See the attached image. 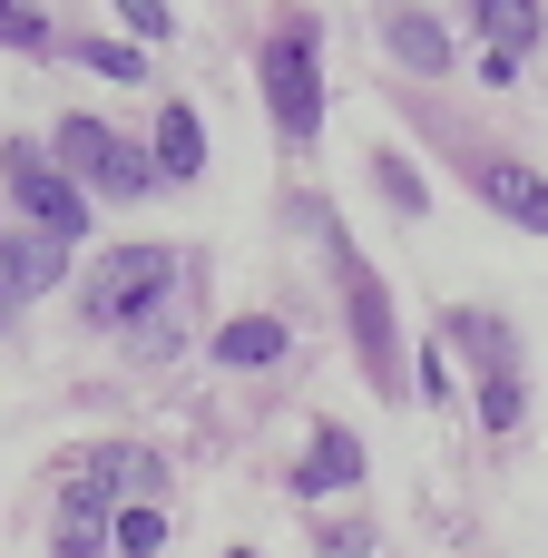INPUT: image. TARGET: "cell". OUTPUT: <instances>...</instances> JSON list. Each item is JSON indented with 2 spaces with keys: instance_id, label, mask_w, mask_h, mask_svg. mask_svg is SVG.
<instances>
[{
  "instance_id": "cell-10",
  "label": "cell",
  "mask_w": 548,
  "mask_h": 558,
  "mask_svg": "<svg viewBox=\"0 0 548 558\" xmlns=\"http://www.w3.org/2000/svg\"><path fill=\"white\" fill-rule=\"evenodd\" d=\"M471 10H480V29H490V49H510V59H529V49H539V0H471Z\"/></svg>"
},
{
  "instance_id": "cell-5",
  "label": "cell",
  "mask_w": 548,
  "mask_h": 558,
  "mask_svg": "<svg viewBox=\"0 0 548 558\" xmlns=\"http://www.w3.org/2000/svg\"><path fill=\"white\" fill-rule=\"evenodd\" d=\"M353 481H363V441H353L343 422H324L314 451L294 461V500H324V490H353Z\"/></svg>"
},
{
  "instance_id": "cell-21",
  "label": "cell",
  "mask_w": 548,
  "mask_h": 558,
  "mask_svg": "<svg viewBox=\"0 0 548 558\" xmlns=\"http://www.w3.org/2000/svg\"><path fill=\"white\" fill-rule=\"evenodd\" d=\"M98 549V520H78V510H69V530H59V558H88Z\"/></svg>"
},
{
  "instance_id": "cell-14",
  "label": "cell",
  "mask_w": 548,
  "mask_h": 558,
  "mask_svg": "<svg viewBox=\"0 0 548 558\" xmlns=\"http://www.w3.org/2000/svg\"><path fill=\"white\" fill-rule=\"evenodd\" d=\"M0 255H10V275H20V294H49V284H59V255H69V245H49V235L10 245V235H0Z\"/></svg>"
},
{
  "instance_id": "cell-13",
  "label": "cell",
  "mask_w": 548,
  "mask_h": 558,
  "mask_svg": "<svg viewBox=\"0 0 548 558\" xmlns=\"http://www.w3.org/2000/svg\"><path fill=\"white\" fill-rule=\"evenodd\" d=\"M147 186H157V157H137V137H118L98 167V196H147Z\"/></svg>"
},
{
  "instance_id": "cell-3",
  "label": "cell",
  "mask_w": 548,
  "mask_h": 558,
  "mask_svg": "<svg viewBox=\"0 0 548 558\" xmlns=\"http://www.w3.org/2000/svg\"><path fill=\"white\" fill-rule=\"evenodd\" d=\"M0 177H10V206L49 235V245H78L88 235V186L69 167H49L39 147H0Z\"/></svg>"
},
{
  "instance_id": "cell-17",
  "label": "cell",
  "mask_w": 548,
  "mask_h": 558,
  "mask_svg": "<svg viewBox=\"0 0 548 558\" xmlns=\"http://www.w3.org/2000/svg\"><path fill=\"white\" fill-rule=\"evenodd\" d=\"M480 422H490V432H520V373H510V363L480 373Z\"/></svg>"
},
{
  "instance_id": "cell-15",
  "label": "cell",
  "mask_w": 548,
  "mask_h": 558,
  "mask_svg": "<svg viewBox=\"0 0 548 558\" xmlns=\"http://www.w3.org/2000/svg\"><path fill=\"white\" fill-rule=\"evenodd\" d=\"M108 549H118V558H157V549H167V520H157V510H137V500H127V510H118V520H108Z\"/></svg>"
},
{
  "instance_id": "cell-7",
  "label": "cell",
  "mask_w": 548,
  "mask_h": 558,
  "mask_svg": "<svg viewBox=\"0 0 548 558\" xmlns=\"http://www.w3.org/2000/svg\"><path fill=\"white\" fill-rule=\"evenodd\" d=\"M294 353V333L275 324V314H235V324H216V363L226 373H265V363H284Z\"/></svg>"
},
{
  "instance_id": "cell-9",
  "label": "cell",
  "mask_w": 548,
  "mask_h": 558,
  "mask_svg": "<svg viewBox=\"0 0 548 558\" xmlns=\"http://www.w3.org/2000/svg\"><path fill=\"white\" fill-rule=\"evenodd\" d=\"M382 39H392V59H402V69H422V78H431V69H451V29H441V20H422V10H392V29H382Z\"/></svg>"
},
{
  "instance_id": "cell-18",
  "label": "cell",
  "mask_w": 548,
  "mask_h": 558,
  "mask_svg": "<svg viewBox=\"0 0 548 558\" xmlns=\"http://www.w3.org/2000/svg\"><path fill=\"white\" fill-rule=\"evenodd\" d=\"M373 177H382V196H392L402 216H422V206H431V196H422V177H412V167H402L392 147H373Z\"/></svg>"
},
{
  "instance_id": "cell-6",
  "label": "cell",
  "mask_w": 548,
  "mask_h": 558,
  "mask_svg": "<svg viewBox=\"0 0 548 558\" xmlns=\"http://www.w3.org/2000/svg\"><path fill=\"white\" fill-rule=\"evenodd\" d=\"M353 343H363V363H373V383L392 392V294H382V275H353Z\"/></svg>"
},
{
  "instance_id": "cell-16",
  "label": "cell",
  "mask_w": 548,
  "mask_h": 558,
  "mask_svg": "<svg viewBox=\"0 0 548 558\" xmlns=\"http://www.w3.org/2000/svg\"><path fill=\"white\" fill-rule=\"evenodd\" d=\"M69 59H78V69H98V78H147V59H137V39H78Z\"/></svg>"
},
{
  "instance_id": "cell-8",
  "label": "cell",
  "mask_w": 548,
  "mask_h": 558,
  "mask_svg": "<svg viewBox=\"0 0 548 558\" xmlns=\"http://www.w3.org/2000/svg\"><path fill=\"white\" fill-rule=\"evenodd\" d=\"M196 167H206V118H196L186 98H167V108H157V177L186 186Z\"/></svg>"
},
{
  "instance_id": "cell-4",
  "label": "cell",
  "mask_w": 548,
  "mask_h": 558,
  "mask_svg": "<svg viewBox=\"0 0 548 558\" xmlns=\"http://www.w3.org/2000/svg\"><path fill=\"white\" fill-rule=\"evenodd\" d=\"M471 186L490 196V216H510V226L548 235V177L529 167V157H480V167H471Z\"/></svg>"
},
{
  "instance_id": "cell-1",
  "label": "cell",
  "mask_w": 548,
  "mask_h": 558,
  "mask_svg": "<svg viewBox=\"0 0 548 558\" xmlns=\"http://www.w3.org/2000/svg\"><path fill=\"white\" fill-rule=\"evenodd\" d=\"M167 284H176V255H167V245H108V255L88 265L78 314H88V324H108V333H137V324L167 304Z\"/></svg>"
},
{
  "instance_id": "cell-20",
  "label": "cell",
  "mask_w": 548,
  "mask_h": 558,
  "mask_svg": "<svg viewBox=\"0 0 548 558\" xmlns=\"http://www.w3.org/2000/svg\"><path fill=\"white\" fill-rule=\"evenodd\" d=\"M108 10H118L137 39H167V29H176V10H167V0H108Z\"/></svg>"
},
{
  "instance_id": "cell-12",
  "label": "cell",
  "mask_w": 548,
  "mask_h": 558,
  "mask_svg": "<svg viewBox=\"0 0 548 558\" xmlns=\"http://www.w3.org/2000/svg\"><path fill=\"white\" fill-rule=\"evenodd\" d=\"M127 461H137V451H88V461H78V481H69V510H78V520H98V510L118 500Z\"/></svg>"
},
{
  "instance_id": "cell-11",
  "label": "cell",
  "mask_w": 548,
  "mask_h": 558,
  "mask_svg": "<svg viewBox=\"0 0 548 558\" xmlns=\"http://www.w3.org/2000/svg\"><path fill=\"white\" fill-rule=\"evenodd\" d=\"M108 147H118V128H98V118H59V167H69L78 186H98Z\"/></svg>"
},
{
  "instance_id": "cell-2",
  "label": "cell",
  "mask_w": 548,
  "mask_h": 558,
  "mask_svg": "<svg viewBox=\"0 0 548 558\" xmlns=\"http://www.w3.org/2000/svg\"><path fill=\"white\" fill-rule=\"evenodd\" d=\"M255 78H265V118L284 128V147H314V137H324V69H314V29H304V20H284V29L265 39Z\"/></svg>"
},
{
  "instance_id": "cell-22",
  "label": "cell",
  "mask_w": 548,
  "mask_h": 558,
  "mask_svg": "<svg viewBox=\"0 0 548 558\" xmlns=\"http://www.w3.org/2000/svg\"><path fill=\"white\" fill-rule=\"evenodd\" d=\"M20 314V275H10V255H0V324Z\"/></svg>"
},
{
  "instance_id": "cell-19",
  "label": "cell",
  "mask_w": 548,
  "mask_h": 558,
  "mask_svg": "<svg viewBox=\"0 0 548 558\" xmlns=\"http://www.w3.org/2000/svg\"><path fill=\"white\" fill-rule=\"evenodd\" d=\"M0 39H10V49H49V20H39L29 0H0Z\"/></svg>"
}]
</instances>
